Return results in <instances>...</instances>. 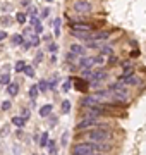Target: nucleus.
I'll return each mask as SVG.
<instances>
[{
	"instance_id": "f257e3e1",
	"label": "nucleus",
	"mask_w": 146,
	"mask_h": 155,
	"mask_svg": "<svg viewBox=\"0 0 146 155\" xmlns=\"http://www.w3.org/2000/svg\"><path fill=\"white\" fill-rule=\"evenodd\" d=\"M86 138L91 140L93 143H101V141H107L110 138V133H108L107 129L96 127V129H93V131H90V133L86 134Z\"/></svg>"
},
{
	"instance_id": "f03ea898",
	"label": "nucleus",
	"mask_w": 146,
	"mask_h": 155,
	"mask_svg": "<svg viewBox=\"0 0 146 155\" xmlns=\"http://www.w3.org/2000/svg\"><path fill=\"white\" fill-rule=\"evenodd\" d=\"M96 152V143H79L72 148V155H90Z\"/></svg>"
},
{
	"instance_id": "7ed1b4c3",
	"label": "nucleus",
	"mask_w": 146,
	"mask_h": 155,
	"mask_svg": "<svg viewBox=\"0 0 146 155\" xmlns=\"http://www.w3.org/2000/svg\"><path fill=\"white\" fill-rule=\"evenodd\" d=\"M84 76L90 78V81H98V83H100V81H103V79L108 76V72L105 71V69H93V71L86 69Z\"/></svg>"
},
{
	"instance_id": "20e7f679",
	"label": "nucleus",
	"mask_w": 146,
	"mask_h": 155,
	"mask_svg": "<svg viewBox=\"0 0 146 155\" xmlns=\"http://www.w3.org/2000/svg\"><path fill=\"white\" fill-rule=\"evenodd\" d=\"M24 43H28L29 47H36L40 43V38H38V33L34 29H26L24 31Z\"/></svg>"
},
{
	"instance_id": "39448f33",
	"label": "nucleus",
	"mask_w": 146,
	"mask_h": 155,
	"mask_svg": "<svg viewBox=\"0 0 146 155\" xmlns=\"http://www.w3.org/2000/svg\"><path fill=\"white\" fill-rule=\"evenodd\" d=\"M101 122L96 121V117H86L81 122H78V131H83V129H88V127H100Z\"/></svg>"
},
{
	"instance_id": "423d86ee",
	"label": "nucleus",
	"mask_w": 146,
	"mask_h": 155,
	"mask_svg": "<svg viewBox=\"0 0 146 155\" xmlns=\"http://www.w3.org/2000/svg\"><path fill=\"white\" fill-rule=\"evenodd\" d=\"M103 62V55H96V57H86V59H83V61L79 62V66L83 67V69H88V67L95 66V64H101Z\"/></svg>"
},
{
	"instance_id": "0eeeda50",
	"label": "nucleus",
	"mask_w": 146,
	"mask_h": 155,
	"mask_svg": "<svg viewBox=\"0 0 146 155\" xmlns=\"http://www.w3.org/2000/svg\"><path fill=\"white\" fill-rule=\"evenodd\" d=\"M74 11L78 12V14H90L91 4L90 2H84V0H78V2H74Z\"/></svg>"
},
{
	"instance_id": "6e6552de",
	"label": "nucleus",
	"mask_w": 146,
	"mask_h": 155,
	"mask_svg": "<svg viewBox=\"0 0 146 155\" xmlns=\"http://www.w3.org/2000/svg\"><path fill=\"white\" fill-rule=\"evenodd\" d=\"M108 38V31H96V33H91L90 40H95V41H105Z\"/></svg>"
},
{
	"instance_id": "1a4fd4ad",
	"label": "nucleus",
	"mask_w": 146,
	"mask_h": 155,
	"mask_svg": "<svg viewBox=\"0 0 146 155\" xmlns=\"http://www.w3.org/2000/svg\"><path fill=\"white\" fill-rule=\"evenodd\" d=\"M71 33H72L74 38H81V40H90L91 36V31H76V29H72Z\"/></svg>"
},
{
	"instance_id": "9d476101",
	"label": "nucleus",
	"mask_w": 146,
	"mask_h": 155,
	"mask_svg": "<svg viewBox=\"0 0 146 155\" xmlns=\"http://www.w3.org/2000/svg\"><path fill=\"white\" fill-rule=\"evenodd\" d=\"M72 29L76 31H91V26L86 22H72Z\"/></svg>"
},
{
	"instance_id": "9b49d317",
	"label": "nucleus",
	"mask_w": 146,
	"mask_h": 155,
	"mask_svg": "<svg viewBox=\"0 0 146 155\" xmlns=\"http://www.w3.org/2000/svg\"><path fill=\"white\" fill-rule=\"evenodd\" d=\"M132 72H134V67H132V64L125 62V64H124V71H122V76H120V79H124V78H127V76H132Z\"/></svg>"
},
{
	"instance_id": "f8f14e48",
	"label": "nucleus",
	"mask_w": 146,
	"mask_h": 155,
	"mask_svg": "<svg viewBox=\"0 0 146 155\" xmlns=\"http://www.w3.org/2000/svg\"><path fill=\"white\" fill-rule=\"evenodd\" d=\"M31 26H33V29H34L38 35L43 31V26H41V22H40L38 17H31Z\"/></svg>"
},
{
	"instance_id": "ddd939ff",
	"label": "nucleus",
	"mask_w": 146,
	"mask_h": 155,
	"mask_svg": "<svg viewBox=\"0 0 146 155\" xmlns=\"http://www.w3.org/2000/svg\"><path fill=\"white\" fill-rule=\"evenodd\" d=\"M88 86H90V81H83V79H79V81H76V88L79 90V91H88Z\"/></svg>"
},
{
	"instance_id": "4468645a",
	"label": "nucleus",
	"mask_w": 146,
	"mask_h": 155,
	"mask_svg": "<svg viewBox=\"0 0 146 155\" xmlns=\"http://www.w3.org/2000/svg\"><path fill=\"white\" fill-rule=\"evenodd\" d=\"M12 124H14V126H17V127H23L24 124H26V119H24L23 116H16V117H12Z\"/></svg>"
},
{
	"instance_id": "2eb2a0df",
	"label": "nucleus",
	"mask_w": 146,
	"mask_h": 155,
	"mask_svg": "<svg viewBox=\"0 0 146 155\" xmlns=\"http://www.w3.org/2000/svg\"><path fill=\"white\" fill-rule=\"evenodd\" d=\"M52 114V105L50 104H46V105H43L41 109H40V116L41 117H48Z\"/></svg>"
},
{
	"instance_id": "dca6fc26",
	"label": "nucleus",
	"mask_w": 146,
	"mask_h": 155,
	"mask_svg": "<svg viewBox=\"0 0 146 155\" xmlns=\"http://www.w3.org/2000/svg\"><path fill=\"white\" fill-rule=\"evenodd\" d=\"M17 91H19V86H17V83H11L9 86H7V93L11 95V97L17 95Z\"/></svg>"
},
{
	"instance_id": "f3484780",
	"label": "nucleus",
	"mask_w": 146,
	"mask_h": 155,
	"mask_svg": "<svg viewBox=\"0 0 146 155\" xmlns=\"http://www.w3.org/2000/svg\"><path fill=\"white\" fill-rule=\"evenodd\" d=\"M71 52H72L74 55H83V54H84V47H81V45H72V47H71Z\"/></svg>"
},
{
	"instance_id": "a211bd4d",
	"label": "nucleus",
	"mask_w": 146,
	"mask_h": 155,
	"mask_svg": "<svg viewBox=\"0 0 146 155\" xmlns=\"http://www.w3.org/2000/svg\"><path fill=\"white\" fill-rule=\"evenodd\" d=\"M120 81H122V83H127V84H138V81H139V79H138L134 74H132V76L124 78V79H120Z\"/></svg>"
},
{
	"instance_id": "6ab92c4d",
	"label": "nucleus",
	"mask_w": 146,
	"mask_h": 155,
	"mask_svg": "<svg viewBox=\"0 0 146 155\" xmlns=\"http://www.w3.org/2000/svg\"><path fill=\"white\" fill-rule=\"evenodd\" d=\"M11 40H12V43L14 45H24V36L23 35H14Z\"/></svg>"
},
{
	"instance_id": "aec40b11",
	"label": "nucleus",
	"mask_w": 146,
	"mask_h": 155,
	"mask_svg": "<svg viewBox=\"0 0 146 155\" xmlns=\"http://www.w3.org/2000/svg\"><path fill=\"white\" fill-rule=\"evenodd\" d=\"M48 133H41L40 134V147H45V145H48Z\"/></svg>"
},
{
	"instance_id": "412c9836",
	"label": "nucleus",
	"mask_w": 146,
	"mask_h": 155,
	"mask_svg": "<svg viewBox=\"0 0 146 155\" xmlns=\"http://www.w3.org/2000/svg\"><path fill=\"white\" fill-rule=\"evenodd\" d=\"M38 91H40L38 84H33V86L29 88V97H31V98H36V97H38Z\"/></svg>"
},
{
	"instance_id": "4be33fe9",
	"label": "nucleus",
	"mask_w": 146,
	"mask_h": 155,
	"mask_svg": "<svg viewBox=\"0 0 146 155\" xmlns=\"http://www.w3.org/2000/svg\"><path fill=\"white\" fill-rule=\"evenodd\" d=\"M38 88H40V91H46V90L50 88V81H40Z\"/></svg>"
},
{
	"instance_id": "5701e85b",
	"label": "nucleus",
	"mask_w": 146,
	"mask_h": 155,
	"mask_svg": "<svg viewBox=\"0 0 146 155\" xmlns=\"http://www.w3.org/2000/svg\"><path fill=\"white\" fill-rule=\"evenodd\" d=\"M0 83L2 84H7V86H9V84H11V74H2V78H0Z\"/></svg>"
},
{
	"instance_id": "b1692460",
	"label": "nucleus",
	"mask_w": 146,
	"mask_h": 155,
	"mask_svg": "<svg viewBox=\"0 0 146 155\" xmlns=\"http://www.w3.org/2000/svg\"><path fill=\"white\" fill-rule=\"evenodd\" d=\"M69 110H71V102H69V100H64V102H62V112L67 114Z\"/></svg>"
},
{
	"instance_id": "393cba45",
	"label": "nucleus",
	"mask_w": 146,
	"mask_h": 155,
	"mask_svg": "<svg viewBox=\"0 0 146 155\" xmlns=\"http://www.w3.org/2000/svg\"><path fill=\"white\" fill-rule=\"evenodd\" d=\"M14 69H16V72H23L24 69H26V64H24L23 61H19V62H16V67H14Z\"/></svg>"
},
{
	"instance_id": "a878e982",
	"label": "nucleus",
	"mask_w": 146,
	"mask_h": 155,
	"mask_svg": "<svg viewBox=\"0 0 146 155\" xmlns=\"http://www.w3.org/2000/svg\"><path fill=\"white\" fill-rule=\"evenodd\" d=\"M16 19H17V22H19V24H24V22H26V14H23V12H17Z\"/></svg>"
},
{
	"instance_id": "bb28decb",
	"label": "nucleus",
	"mask_w": 146,
	"mask_h": 155,
	"mask_svg": "<svg viewBox=\"0 0 146 155\" xmlns=\"http://www.w3.org/2000/svg\"><path fill=\"white\" fill-rule=\"evenodd\" d=\"M24 74H26L28 78H33V76H34V69H33L31 66H26V69H24Z\"/></svg>"
},
{
	"instance_id": "cd10ccee",
	"label": "nucleus",
	"mask_w": 146,
	"mask_h": 155,
	"mask_svg": "<svg viewBox=\"0 0 146 155\" xmlns=\"http://www.w3.org/2000/svg\"><path fill=\"white\" fill-rule=\"evenodd\" d=\"M53 29H55V35H60V19L53 21Z\"/></svg>"
},
{
	"instance_id": "c85d7f7f",
	"label": "nucleus",
	"mask_w": 146,
	"mask_h": 155,
	"mask_svg": "<svg viewBox=\"0 0 146 155\" xmlns=\"http://www.w3.org/2000/svg\"><path fill=\"white\" fill-rule=\"evenodd\" d=\"M9 109H11V100L2 102V110H9Z\"/></svg>"
},
{
	"instance_id": "c756f323",
	"label": "nucleus",
	"mask_w": 146,
	"mask_h": 155,
	"mask_svg": "<svg viewBox=\"0 0 146 155\" xmlns=\"http://www.w3.org/2000/svg\"><path fill=\"white\" fill-rule=\"evenodd\" d=\"M48 148H50L52 153H55V141L52 140V141H48Z\"/></svg>"
},
{
	"instance_id": "7c9ffc66",
	"label": "nucleus",
	"mask_w": 146,
	"mask_h": 155,
	"mask_svg": "<svg viewBox=\"0 0 146 155\" xmlns=\"http://www.w3.org/2000/svg\"><path fill=\"white\" fill-rule=\"evenodd\" d=\"M69 88H71V79H69V81H65V83L62 84V90H64V91H67Z\"/></svg>"
},
{
	"instance_id": "2f4dec72",
	"label": "nucleus",
	"mask_w": 146,
	"mask_h": 155,
	"mask_svg": "<svg viewBox=\"0 0 146 155\" xmlns=\"http://www.w3.org/2000/svg\"><path fill=\"white\" fill-rule=\"evenodd\" d=\"M28 14H29V16H31V17H36V9H34V7H29Z\"/></svg>"
},
{
	"instance_id": "473e14b6",
	"label": "nucleus",
	"mask_w": 146,
	"mask_h": 155,
	"mask_svg": "<svg viewBox=\"0 0 146 155\" xmlns=\"http://www.w3.org/2000/svg\"><path fill=\"white\" fill-rule=\"evenodd\" d=\"M110 54H112V48H103V50H101V55H103V57L110 55Z\"/></svg>"
},
{
	"instance_id": "72a5a7b5",
	"label": "nucleus",
	"mask_w": 146,
	"mask_h": 155,
	"mask_svg": "<svg viewBox=\"0 0 146 155\" xmlns=\"http://www.w3.org/2000/svg\"><path fill=\"white\" fill-rule=\"evenodd\" d=\"M67 136H69L67 133H64V134H62V145H64V147H65V143H67Z\"/></svg>"
},
{
	"instance_id": "f704fd0d",
	"label": "nucleus",
	"mask_w": 146,
	"mask_h": 155,
	"mask_svg": "<svg viewBox=\"0 0 146 155\" xmlns=\"http://www.w3.org/2000/svg\"><path fill=\"white\" fill-rule=\"evenodd\" d=\"M48 124H50V126H55V124H57V117H55V116H52V117H50V122H48Z\"/></svg>"
},
{
	"instance_id": "c9c22d12",
	"label": "nucleus",
	"mask_w": 146,
	"mask_h": 155,
	"mask_svg": "<svg viewBox=\"0 0 146 155\" xmlns=\"http://www.w3.org/2000/svg\"><path fill=\"white\" fill-rule=\"evenodd\" d=\"M41 59H43V55H41V54L38 52V55L34 57V64H36V62H41Z\"/></svg>"
},
{
	"instance_id": "e433bc0d",
	"label": "nucleus",
	"mask_w": 146,
	"mask_h": 155,
	"mask_svg": "<svg viewBox=\"0 0 146 155\" xmlns=\"http://www.w3.org/2000/svg\"><path fill=\"white\" fill-rule=\"evenodd\" d=\"M23 117H24V119H28V117H29V110H28V109H23Z\"/></svg>"
},
{
	"instance_id": "4c0bfd02",
	"label": "nucleus",
	"mask_w": 146,
	"mask_h": 155,
	"mask_svg": "<svg viewBox=\"0 0 146 155\" xmlns=\"http://www.w3.org/2000/svg\"><path fill=\"white\" fill-rule=\"evenodd\" d=\"M7 38V33L5 31H0V41H2V40H5Z\"/></svg>"
},
{
	"instance_id": "58836bf2",
	"label": "nucleus",
	"mask_w": 146,
	"mask_h": 155,
	"mask_svg": "<svg viewBox=\"0 0 146 155\" xmlns=\"http://www.w3.org/2000/svg\"><path fill=\"white\" fill-rule=\"evenodd\" d=\"M48 12H50L48 9H43V11H41V17H46L48 16Z\"/></svg>"
},
{
	"instance_id": "ea45409f",
	"label": "nucleus",
	"mask_w": 146,
	"mask_h": 155,
	"mask_svg": "<svg viewBox=\"0 0 146 155\" xmlns=\"http://www.w3.org/2000/svg\"><path fill=\"white\" fill-rule=\"evenodd\" d=\"M48 48H50L52 52H55V50H57V47H55V45H52V43H50V47H48Z\"/></svg>"
},
{
	"instance_id": "a19ab883",
	"label": "nucleus",
	"mask_w": 146,
	"mask_h": 155,
	"mask_svg": "<svg viewBox=\"0 0 146 155\" xmlns=\"http://www.w3.org/2000/svg\"><path fill=\"white\" fill-rule=\"evenodd\" d=\"M21 4L23 5H29V0H21Z\"/></svg>"
},
{
	"instance_id": "79ce46f5",
	"label": "nucleus",
	"mask_w": 146,
	"mask_h": 155,
	"mask_svg": "<svg viewBox=\"0 0 146 155\" xmlns=\"http://www.w3.org/2000/svg\"><path fill=\"white\" fill-rule=\"evenodd\" d=\"M90 155H105V153H96V152H95V153H90Z\"/></svg>"
},
{
	"instance_id": "37998d69",
	"label": "nucleus",
	"mask_w": 146,
	"mask_h": 155,
	"mask_svg": "<svg viewBox=\"0 0 146 155\" xmlns=\"http://www.w3.org/2000/svg\"><path fill=\"white\" fill-rule=\"evenodd\" d=\"M46 2H52V0H46Z\"/></svg>"
}]
</instances>
